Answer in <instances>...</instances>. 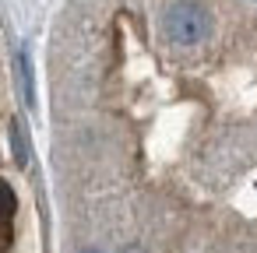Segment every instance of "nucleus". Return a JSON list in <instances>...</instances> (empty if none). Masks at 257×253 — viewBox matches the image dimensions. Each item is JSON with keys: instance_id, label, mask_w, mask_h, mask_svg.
<instances>
[{"instance_id": "f257e3e1", "label": "nucleus", "mask_w": 257, "mask_h": 253, "mask_svg": "<svg viewBox=\"0 0 257 253\" xmlns=\"http://www.w3.org/2000/svg\"><path fill=\"white\" fill-rule=\"evenodd\" d=\"M162 25H166V36L176 46H197L211 32V15L201 4H194V0H176V4L166 11Z\"/></svg>"}, {"instance_id": "f03ea898", "label": "nucleus", "mask_w": 257, "mask_h": 253, "mask_svg": "<svg viewBox=\"0 0 257 253\" xmlns=\"http://www.w3.org/2000/svg\"><path fill=\"white\" fill-rule=\"evenodd\" d=\"M11 148H15V162L25 165V162H29V144H25V130H22L18 120L11 123Z\"/></svg>"}, {"instance_id": "7ed1b4c3", "label": "nucleus", "mask_w": 257, "mask_h": 253, "mask_svg": "<svg viewBox=\"0 0 257 253\" xmlns=\"http://www.w3.org/2000/svg\"><path fill=\"white\" fill-rule=\"evenodd\" d=\"M18 71H22V92H25V102L36 106V92H32V67H29V57L22 53L18 57Z\"/></svg>"}, {"instance_id": "20e7f679", "label": "nucleus", "mask_w": 257, "mask_h": 253, "mask_svg": "<svg viewBox=\"0 0 257 253\" xmlns=\"http://www.w3.org/2000/svg\"><path fill=\"white\" fill-rule=\"evenodd\" d=\"M11 211H15V190L0 179V218H8Z\"/></svg>"}, {"instance_id": "39448f33", "label": "nucleus", "mask_w": 257, "mask_h": 253, "mask_svg": "<svg viewBox=\"0 0 257 253\" xmlns=\"http://www.w3.org/2000/svg\"><path fill=\"white\" fill-rule=\"evenodd\" d=\"M85 253H99V249H85Z\"/></svg>"}]
</instances>
